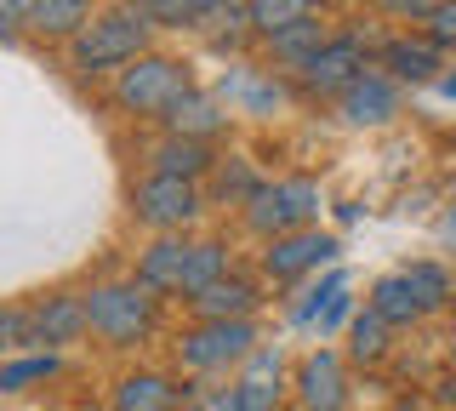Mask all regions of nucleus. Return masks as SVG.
Listing matches in <instances>:
<instances>
[{
	"label": "nucleus",
	"mask_w": 456,
	"mask_h": 411,
	"mask_svg": "<svg viewBox=\"0 0 456 411\" xmlns=\"http://www.w3.org/2000/svg\"><path fill=\"white\" fill-rule=\"evenodd\" d=\"M154 12L149 6H114V12H97L86 29L69 40V63L80 75H120L132 58H142L154 40Z\"/></svg>",
	"instance_id": "obj_1"
},
{
	"label": "nucleus",
	"mask_w": 456,
	"mask_h": 411,
	"mask_svg": "<svg viewBox=\"0 0 456 411\" xmlns=\"http://www.w3.org/2000/svg\"><path fill=\"white\" fill-rule=\"evenodd\" d=\"M183 92H189V69L166 52H142L114 75V109H126L137 120H160Z\"/></svg>",
	"instance_id": "obj_2"
},
{
	"label": "nucleus",
	"mask_w": 456,
	"mask_h": 411,
	"mask_svg": "<svg viewBox=\"0 0 456 411\" xmlns=\"http://www.w3.org/2000/svg\"><path fill=\"white\" fill-rule=\"evenodd\" d=\"M246 229L274 240V234H291V229H308L320 218V183L308 177H280V183H256V194L246 206Z\"/></svg>",
	"instance_id": "obj_3"
},
{
	"label": "nucleus",
	"mask_w": 456,
	"mask_h": 411,
	"mask_svg": "<svg viewBox=\"0 0 456 411\" xmlns=\"http://www.w3.org/2000/svg\"><path fill=\"white\" fill-rule=\"evenodd\" d=\"M86 315H92V332L114 349H132L154 332V292L142 280H126V286H97L86 297Z\"/></svg>",
	"instance_id": "obj_4"
},
{
	"label": "nucleus",
	"mask_w": 456,
	"mask_h": 411,
	"mask_svg": "<svg viewBox=\"0 0 456 411\" xmlns=\"http://www.w3.org/2000/svg\"><path fill=\"white\" fill-rule=\"evenodd\" d=\"M256 349V325L246 320H200L194 332H183V366L189 372H223V366H246V354Z\"/></svg>",
	"instance_id": "obj_5"
},
{
	"label": "nucleus",
	"mask_w": 456,
	"mask_h": 411,
	"mask_svg": "<svg viewBox=\"0 0 456 411\" xmlns=\"http://www.w3.org/2000/svg\"><path fill=\"white\" fill-rule=\"evenodd\" d=\"M200 183L189 177H166V172H149L132 189V211H137V223H149V229H160V234H177V229H189V223L200 218Z\"/></svg>",
	"instance_id": "obj_6"
},
{
	"label": "nucleus",
	"mask_w": 456,
	"mask_h": 411,
	"mask_svg": "<svg viewBox=\"0 0 456 411\" xmlns=\"http://www.w3.org/2000/svg\"><path fill=\"white\" fill-rule=\"evenodd\" d=\"M360 69H370L365 40H360V35H331L303 69H297V86H303L308 97H342V92H348V80L360 75Z\"/></svg>",
	"instance_id": "obj_7"
},
{
	"label": "nucleus",
	"mask_w": 456,
	"mask_h": 411,
	"mask_svg": "<svg viewBox=\"0 0 456 411\" xmlns=\"http://www.w3.org/2000/svg\"><path fill=\"white\" fill-rule=\"evenodd\" d=\"M92 332V315H86V297L75 292H52L28 308V349H69Z\"/></svg>",
	"instance_id": "obj_8"
},
{
	"label": "nucleus",
	"mask_w": 456,
	"mask_h": 411,
	"mask_svg": "<svg viewBox=\"0 0 456 411\" xmlns=\"http://www.w3.org/2000/svg\"><path fill=\"white\" fill-rule=\"evenodd\" d=\"M342 120L354 126H388L399 115V80L388 75V69H360V75L348 80V92L337 97Z\"/></svg>",
	"instance_id": "obj_9"
},
{
	"label": "nucleus",
	"mask_w": 456,
	"mask_h": 411,
	"mask_svg": "<svg viewBox=\"0 0 456 411\" xmlns=\"http://www.w3.org/2000/svg\"><path fill=\"white\" fill-rule=\"evenodd\" d=\"M337 234H320V229H291V234H274L268 240V251H263V268L274 280H297V275H308V268H320V263H331L337 258Z\"/></svg>",
	"instance_id": "obj_10"
},
{
	"label": "nucleus",
	"mask_w": 456,
	"mask_h": 411,
	"mask_svg": "<svg viewBox=\"0 0 456 411\" xmlns=\"http://www.w3.org/2000/svg\"><path fill=\"white\" fill-rule=\"evenodd\" d=\"M297 400L303 411H342L348 406V372H342V354L320 349L297 366Z\"/></svg>",
	"instance_id": "obj_11"
},
{
	"label": "nucleus",
	"mask_w": 456,
	"mask_h": 411,
	"mask_svg": "<svg viewBox=\"0 0 456 411\" xmlns=\"http://www.w3.org/2000/svg\"><path fill=\"white\" fill-rule=\"evenodd\" d=\"M325 40H331V23H325L320 12H308V18L285 23L280 35H268V40H263V52H268V63H274V69H291V75H297V69H303L314 52L325 46Z\"/></svg>",
	"instance_id": "obj_12"
},
{
	"label": "nucleus",
	"mask_w": 456,
	"mask_h": 411,
	"mask_svg": "<svg viewBox=\"0 0 456 411\" xmlns=\"http://www.w3.org/2000/svg\"><path fill=\"white\" fill-rule=\"evenodd\" d=\"M160 126H166L171 137H200V144H211V137L228 126V109H223L211 92H194V86H189V92H183L177 103L160 115Z\"/></svg>",
	"instance_id": "obj_13"
},
{
	"label": "nucleus",
	"mask_w": 456,
	"mask_h": 411,
	"mask_svg": "<svg viewBox=\"0 0 456 411\" xmlns=\"http://www.w3.org/2000/svg\"><path fill=\"white\" fill-rule=\"evenodd\" d=\"M256 303H263V297H256V286L246 275H223V280H211L206 292L189 297V308L200 320H246V315H256Z\"/></svg>",
	"instance_id": "obj_14"
},
{
	"label": "nucleus",
	"mask_w": 456,
	"mask_h": 411,
	"mask_svg": "<svg viewBox=\"0 0 456 411\" xmlns=\"http://www.w3.org/2000/svg\"><path fill=\"white\" fill-rule=\"evenodd\" d=\"M194 35L206 40V46H217V52H240L256 35L251 29V6L246 0H211V6L194 18Z\"/></svg>",
	"instance_id": "obj_15"
},
{
	"label": "nucleus",
	"mask_w": 456,
	"mask_h": 411,
	"mask_svg": "<svg viewBox=\"0 0 456 411\" xmlns=\"http://www.w3.org/2000/svg\"><path fill=\"white\" fill-rule=\"evenodd\" d=\"M382 69L399 80V86H422V80H434V69H439V46L428 35H394L388 46H382Z\"/></svg>",
	"instance_id": "obj_16"
},
{
	"label": "nucleus",
	"mask_w": 456,
	"mask_h": 411,
	"mask_svg": "<svg viewBox=\"0 0 456 411\" xmlns=\"http://www.w3.org/2000/svg\"><path fill=\"white\" fill-rule=\"evenodd\" d=\"M149 166L154 172H166V177H189V183H200V177H211V166H217V154H211L200 137H160V144L149 149Z\"/></svg>",
	"instance_id": "obj_17"
},
{
	"label": "nucleus",
	"mask_w": 456,
	"mask_h": 411,
	"mask_svg": "<svg viewBox=\"0 0 456 411\" xmlns=\"http://www.w3.org/2000/svg\"><path fill=\"white\" fill-rule=\"evenodd\" d=\"M223 97L234 109H246V115H274L285 103V86L274 75H263V69H228L223 75Z\"/></svg>",
	"instance_id": "obj_18"
},
{
	"label": "nucleus",
	"mask_w": 456,
	"mask_h": 411,
	"mask_svg": "<svg viewBox=\"0 0 456 411\" xmlns=\"http://www.w3.org/2000/svg\"><path fill=\"white\" fill-rule=\"evenodd\" d=\"M183 263H189V240H177V234H160L149 251L137 258V280L149 292H177L183 286Z\"/></svg>",
	"instance_id": "obj_19"
},
{
	"label": "nucleus",
	"mask_w": 456,
	"mask_h": 411,
	"mask_svg": "<svg viewBox=\"0 0 456 411\" xmlns=\"http://www.w3.org/2000/svg\"><path fill=\"white\" fill-rule=\"evenodd\" d=\"M114 411H177V382L160 372H132L114 382Z\"/></svg>",
	"instance_id": "obj_20"
},
{
	"label": "nucleus",
	"mask_w": 456,
	"mask_h": 411,
	"mask_svg": "<svg viewBox=\"0 0 456 411\" xmlns=\"http://www.w3.org/2000/svg\"><path fill=\"white\" fill-rule=\"evenodd\" d=\"M92 18H97L92 0H35L28 35H40V40H75Z\"/></svg>",
	"instance_id": "obj_21"
},
{
	"label": "nucleus",
	"mask_w": 456,
	"mask_h": 411,
	"mask_svg": "<svg viewBox=\"0 0 456 411\" xmlns=\"http://www.w3.org/2000/svg\"><path fill=\"white\" fill-rule=\"evenodd\" d=\"M370 308H377L388 325H417L428 308H422V297L411 292V280H405V268L399 275H382L377 286H370Z\"/></svg>",
	"instance_id": "obj_22"
},
{
	"label": "nucleus",
	"mask_w": 456,
	"mask_h": 411,
	"mask_svg": "<svg viewBox=\"0 0 456 411\" xmlns=\"http://www.w3.org/2000/svg\"><path fill=\"white\" fill-rule=\"evenodd\" d=\"M388 337H394V325L382 320L370 303H365V315H354V320H348V354H354L360 366H377L382 354H388Z\"/></svg>",
	"instance_id": "obj_23"
},
{
	"label": "nucleus",
	"mask_w": 456,
	"mask_h": 411,
	"mask_svg": "<svg viewBox=\"0 0 456 411\" xmlns=\"http://www.w3.org/2000/svg\"><path fill=\"white\" fill-rule=\"evenodd\" d=\"M228 275V251L217 246V240H194L189 246V263H183V297H194V292H206L211 280H223Z\"/></svg>",
	"instance_id": "obj_24"
},
{
	"label": "nucleus",
	"mask_w": 456,
	"mask_h": 411,
	"mask_svg": "<svg viewBox=\"0 0 456 411\" xmlns=\"http://www.w3.org/2000/svg\"><path fill=\"white\" fill-rule=\"evenodd\" d=\"M57 372V349H35V354H18V360L0 366V394H23L35 382H46Z\"/></svg>",
	"instance_id": "obj_25"
},
{
	"label": "nucleus",
	"mask_w": 456,
	"mask_h": 411,
	"mask_svg": "<svg viewBox=\"0 0 456 411\" xmlns=\"http://www.w3.org/2000/svg\"><path fill=\"white\" fill-rule=\"evenodd\" d=\"M211 194H217L223 206H246L251 194H256V172H251V160H240V154L217 160V166H211Z\"/></svg>",
	"instance_id": "obj_26"
},
{
	"label": "nucleus",
	"mask_w": 456,
	"mask_h": 411,
	"mask_svg": "<svg viewBox=\"0 0 456 411\" xmlns=\"http://www.w3.org/2000/svg\"><path fill=\"white\" fill-rule=\"evenodd\" d=\"M251 6V29L256 40H268V35H280L285 23H297V18H308V12H320L314 0H246Z\"/></svg>",
	"instance_id": "obj_27"
},
{
	"label": "nucleus",
	"mask_w": 456,
	"mask_h": 411,
	"mask_svg": "<svg viewBox=\"0 0 456 411\" xmlns=\"http://www.w3.org/2000/svg\"><path fill=\"white\" fill-rule=\"evenodd\" d=\"M234 400H240V411H280L285 406V382L280 377H246V372H240Z\"/></svg>",
	"instance_id": "obj_28"
},
{
	"label": "nucleus",
	"mask_w": 456,
	"mask_h": 411,
	"mask_svg": "<svg viewBox=\"0 0 456 411\" xmlns=\"http://www.w3.org/2000/svg\"><path fill=\"white\" fill-rule=\"evenodd\" d=\"M405 280H411V292L422 297V308H445V303H451V275H445V268H434V263H411V268H405Z\"/></svg>",
	"instance_id": "obj_29"
},
{
	"label": "nucleus",
	"mask_w": 456,
	"mask_h": 411,
	"mask_svg": "<svg viewBox=\"0 0 456 411\" xmlns=\"http://www.w3.org/2000/svg\"><path fill=\"white\" fill-rule=\"evenodd\" d=\"M206 6H211V0H149V12H154L160 29H194V18Z\"/></svg>",
	"instance_id": "obj_30"
},
{
	"label": "nucleus",
	"mask_w": 456,
	"mask_h": 411,
	"mask_svg": "<svg viewBox=\"0 0 456 411\" xmlns=\"http://www.w3.org/2000/svg\"><path fill=\"white\" fill-rule=\"evenodd\" d=\"M337 292H348V275H342V268H337V275H325L320 286L308 292V303H297V308H291V320H320V308L331 303Z\"/></svg>",
	"instance_id": "obj_31"
},
{
	"label": "nucleus",
	"mask_w": 456,
	"mask_h": 411,
	"mask_svg": "<svg viewBox=\"0 0 456 411\" xmlns=\"http://www.w3.org/2000/svg\"><path fill=\"white\" fill-rule=\"evenodd\" d=\"M422 35L434 40L439 52H445V46H456V0H439V6L428 12V18H422Z\"/></svg>",
	"instance_id": "obj_32"
},
{
	"label": "nucleus",
	"mask_w": 456,
	"mask_h": 411,
	"mask_svg": "<svg viewBox=\"0 0 456 411\" xmlns=\"http://www.w3.org/2000/svg\"><path fill=\"white\" fill-rule=\"evenodd\" d=\"M28 18H35V0H0V40L23 35Z\"/></svg>",
	"instance_id": "obj_33"
},
{
	"label": "nucleus",
	"mask_w": 456,
	"mask_h": 411,
	"mask_svg": "<svg viewBox=\"0 0 456 411\" xmlns=\"http://www.w3.org/2000/svg\"><path fill=\"white\" fill-rule=\"evenodd\" d=\"M280 372H285V354L280 349H263V343H256L246 354V377H280Z\"/></svg>",
	"instance_id": "obj_34"
},
{
	"label": "nucleus",
	"mask_w": 456,
	"mask_h": 411,
	"mask_svg": "<svg viewBox=\"0 0 456 411\" xmlns=\"http://www.w3.org/2000/svg\"><path fill=\"white\" fill-rule=\"evenodd\" d=\"M377 6H382V12H388V18H394V23H422V18H428V12H434V6H439V0H377Z\"/></svg>",
	"instance_id": "obj_35"
},
{
	"label": "nucleus",
	"mask_w": 456,
	"mask_h": 411,
	"mask_svg": "<svg viewBox=\"0 0 456 411\" xmlns=\"http://www.w3.org/2000/svg\"><path fill=\"white\" fill-rule=\"evenodd\" d=\"M348 320H354V315H348V292H337V297H331V303H325V308H320V337H331V332H337V325H348Z\"/></svg>",
	"instance_id": "obj_36"
},
{
	"label": "nucleus",
	"mask_w": 456,
	"mask_h": 411,
	"mask_svg": "<svg viewBox=\"0 0 456 411\" xmlns=\"http://www.w3.org/2000/svg\"><path fill=\"white\" fill-rule=\"evenodd\" d=\"M200 411H240V400H234V389H228V394H211Z\"/></svg>",
	"instance_id": "obj_37"
},
{
	"label": "nucleus",
	"mask_w": 456,
	"mask_h": 411,
	"mask_svg": "<svg viewBox=\"0 0 456 411\" xmlns=\"http://www.w3.org/2000/svg\"><path fill=\"white\" fill-rule=\"evenodd\" d=\"M434 400H439V406H456V372L439 377V394H434Z\"/></svg>",
	"instance_id": "obj_38"
},
{
	"label": "nucleus",
	"mask_w": 456,
	"mask_h": 411,
	"mask_svg": "<svg viewBox=\"0 0 456 411\" xmlns=\"http://www.w3.org/2000/svg\"><path fill=\"white\" fill-rule=\"evenodd\" d=\"M439 92H445L451 103H456V75H445V80H439Z\"/></svg>",
	"instance_id": "obj_39"
},
{
	"label": "nucleus",
	"mask_w": 456,
	"mask_h": 411,
	"mask_svg": "<svg viewBox=\"0 0 456 411\" xmlns=\"http://www.w3.org/2000/svg\"><path fill=\"white\" fill-rule=\"evenodd\" d=\"M314 6H320V12H325V6H354V0H314Z\"/></svg>",
	"instance_id": "obj_40"
},
{
	"label": "nucleus",
	"mask_w": 456,
	"mask_h": 411,
	"mask_svg": "<svg viewBox=\"0 0 456 411\" xmlns=\"http://www.w3.org/2000/svg\"><path fill=\"white\" fill-rule=\"evenodd\" d=\"M394 411H428V406L422 400H405V406H394Z\"/></svg>",
	"instance_id": "obj_41"
},
{
	"label": "nucleus",
	"mask_w": 456,
	"mask_h": 411,
	"mask_svg": "<svg viewBox=\"0 0 456 411\" xmlns=\"http://www.w3.org/2000/svg\"><path fill=\"white\" fill-rule=\"evenodd\" d=\"M6 349H12V343H6V332H0V354H6Z\"/></svg>",
	"instance_id": "obj_42"
},
{
	"label": "nucleus",
	"mask_w": 456,
	"mask_h": 411,
	"mask_svg": "<svg viewBox=\"0 0 456 411\" xmlns=\"http://www.w3.org/2000/svg\"><path fill=\"white\" fill-rule=\"evenodd\" d=\"M126 6H149V0H126Z\"/></svg>",
	"instance_id": "obj_43"
},
{
	"label": "nucleus",
	"mask_w": 456,
	"mask_h": 411,
	"mask_svg": "<svg viewBox=\"0 0 456 411\" xmlns=\"http://www.w3.org/2000/svg\"><path fill=\"white\" fill-rule=\"evenodd\" d=\"M451 354H456V332H451Z\"/></svg>",
	"instance_id": "obj_44"
}]
</instances>
